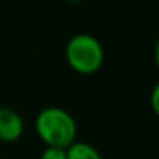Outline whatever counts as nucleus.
I'll return each instance as SVG.
<instances>
[{
    "mask_svg": "<svg viewBox=\"0 0 159 159\" xmlns=\"http://www.w3.org/2000/svg\"><path fill=\"white\" fill-rule=\"evenodd\" d=\"M67 62L79 74H94L99 70L104 60V52L101 43L91 34H75L70 38L65 50Z\"/></svg>",
    "mask_w": 159,
    "mask_h": 159,
    "instance_id": "f03ea898",
    "label": "nucleus"
},
{
    "mask_svg": "<svg viewBox=\"0 0 159 159\" xmlns=\"http://www.w3.org/2000/svg\"><path fill=\"white\" fill-rule=\"evenodd\" d=\"M67 151V159H101V154L96 147H93L91 144L75 140L74 144H70Z\"/></svg>",
    "mask_w": 159,
    "mask_h": 159,
    "instance_id": "20e7f679",
    "label": "nucleus"
},
{
    "mask_svg": "<svg viewBox=\"0 0 159 159\" xmlns=\"http://www.w3.org/2000/svg\"><path fill=\"white\" fill-rule=\"evenodd\" d=\"M41 159H67V151L62 147H46L41 152Z\"/></svg>",
    "mask_w": 159,
    "mask_h": 159,
    "instance_id": "39448f33",
    "label": "nucleus"
},
{
    "mask_svg": "<svg viewBox=\"0 0 159 159\" xmlns=\"http://www.w3.org/2000/svg\"><path fill=\"white\" fill-rule=\"evenodd\" d=\"M36 134L46 147L67 149L77 140V123L69 111L50 106L41 110L36 116Z\"/></svg>",
    "mask_w": 159,
    "mask_h": 159,
    "instance_id": "f257e3e1",
    "label": "nucleus"
},
{
    "mask_svg": "<svg viewBox=\"0 0 159 159\" xmlns=\"http://www.w3.org/2000/svg\"><path fill=\"white\" fill-rule=\"evenodd\" d=\"M24 132V121L21 115L12 108H0V140L11 144L21 139Z\"/></svg>",
    "mask_w": 159,
    "mask_h": 159,
    "instance_id": "7ed1b4c3",
    "label": "nucleus"
},
{
    "mask_svg": "<svg viewBox=\"0 0 159 159\" xmlns=\"http://www.w3.org/2000/svg\"><path fill=\"white\" fill-rule=\"evenodd\" d=\"M70 2H79V0H70Z\"/></svg>",
    "mask_w": 159,
    "mask_h": 159,
    "instance_id": "423d86ee",
    "label": "nucleus"
}]
</instances>
